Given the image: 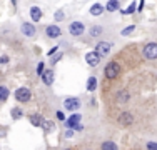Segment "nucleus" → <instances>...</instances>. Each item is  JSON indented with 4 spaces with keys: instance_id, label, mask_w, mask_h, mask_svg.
Here are the masks:
<instances>
[{
    "instance_id": "f257e3e1",
    "label": "nucleus",
    "mask_w": 157,
    "mask_h": 150,
    "mask_svg": "<svg viewBox=\"0 0 157 150\" xmlns=\"http://www.w3.org/2000/svg\"><path fill=\"white\" fill-rule=\"evenodd\" d=\"M119 72H121V69H119V65L115 62H109L105 65V69H104V75H105L107 78H115V77H119Z\"/></svg>"
},
{
    "instance_id": "f03ea898",
    "label": "nucleus",
    "mask_w": 157,
    "mask_h": 150,
    "mask_svg": "<svg viewBox=\"0 0 157 150\" xmlns=\"http://www.w3.org/2000/svg\"><path fill=\"white\" fill-rule=\"evenodd\" d=\"M142 54H144V57H145V58H149V60H155V58H157V43H155V42L147 43V45L144 47V50H142Z\"/></svg>"
},
{
    "instance_id": "7ed1b4c3",
    "label": "nucleus",
    "mask_w": 157,
    "mask_h": 150,
    "mask_svg": "<svg viewBox=\"0 0 157 150\" xmlns=\"http://www.w3.org/2000/svg\"><path fill=\"white\" fill-rule=\"evenodd\" d=\"M30 97H32V93L27 87H20V88L15 90V99L18 100V102H29Z\"/></svg>"
},
{
    "instance_id": "20e7f679",
    "label": "nucleus",
    "mask_w": 157,
    "mask_h": 150,
    "mask_svg": "<svg viewBox=\"0 0 157 150\" xmlns=\"http://www.w3.org/2000/svg\"><path fill=\"white\" fill-rule=\"evenodd\" d=\"M63 107H65V110H77L78 107H80V100L77 99V97H69V99L63 100Z\"/></svg>"
},
{
    "instance_id": "39448f33",
    "label": "nucleus",
    "mask_w": 157,
    "mask_h": 150,
    "mask_svg": "<svg viewBox=\"0 0 157 150\" xmlns=\"http://www.w3.org/2000/svg\"><path fill=\"white\" fill-rule=\"evenodd\" d=\"M117 120L122 127H129V125H132V122H134V115H132V112H122Z\"/></svg>"
},
{
    "instance_id": "423d86ee",
    "label": "nucleus",
    "mask_w": 157,
    "mask_h": 150,
    "mask_svg": "<svg viewBox=\"0 0 157 150\" xmlns=\"http://www.w3.org/2000/svg\"><path fill=\"white\" fill-rule=\"evenodd\" d=\"M69 32H70V35H74V37L82 35V33H84V24H82V22H72L70 27H69Z\"/></svg>"
},
{
    "instance_id": "0eeeda50",
    "label": "nucleus",
    "mask_w": 157,
    "mask_h": 150,
    "mask_svg": "<svg viewBox=\"0 0 157 150\" xmlns=\"http://www.w3.org/2000/svg\"><path fill=\"white\" fill-rule=\"evenodd\" d=\"M85 62H87L90 67H97L99 62H100V55L97 54V52H89V54L85 55Z\"/></svg>"
},
{
    "instance_id": "6e6552de",
    "label": "nucleus",
    "mask_w": 157,
    "mask_h": 150,
    "mask_svg": "<svg viewBox=\"0 0 157 150\" xmlns=\"http://www.w3.org/2000/svg\"><path fill=\"white\" fill-rule=\"evenodd\" d=\"M60 28L57 27V25H48V27L45 28V35L50 37V39H59L60 37Z\"/></svg>"
},
{
    "instance_id": "1a4fd4ad",
    "label": "nucleus",
    "mask_w": 157,
    "mask_h": 150,
    "mask_svg": "<svg viewBox=\"0 0 157 150\" xmlns=\"http://www.w3.org/2000/svg\"><path fill=\"white\" fill-rule=\"evenodd\" d=\"M95 52L99 55H107L110 52V43L109 42H99L95 47Z\"/></svg>"
},
{
    "instance_id": "9d476101",
    "label": "nucleus",
    "mask_w": 157,
    "mask_h": 150,
    "mask_svg": "<svg viewBox=\"0 0 157 150\" xmlns=\"http://www.w3.org/2000/svg\"><path fill=\"white\" fill-rule=\"evenodd\" d=\"M78 123H80V115H78V114H74L72 117H69L65 120V127H67V129H74L75 125H78Z\"/></svg>"
},
{
    "instance_id": "9b49d317",
    "label": "nucleus",
    "mask_w": 157,
    "mask_h": 150,
    "mask_svg": "<svg viewBox=\"0 0 157 150\" xmlns=\"http://www.w3.org/2000/svg\"><path fill=\"white\" fill-rule=\"evenodd\" d=\"M20 30H22V33H24L25 37H33L35 35V27H33L32 24H22Z\"/></svg>"
},
{
    "instance_id": "f8f14e48",
    "label": "nucleus",
    "mask_w": 157,
    "mask_h": 150,
    "mask_svg": "<svg viewBox=\"0 0 157 150\" xmlns=\"http://www.w3.org/2000/svg\"><path fill=\"white\" fill-rule=\"evenodd\" d=\"M29 118H30V123H32L33 127H42L44 122H45L44 117H42V115H39V114H32Z\"/></svg>"
},
{
    "instance_id": "ddd939ff",
    "label": "nucleus",
    "mask_w": 157,
    "mask_h": 150,
    "mask_svg": "<svg viewBox=\"0 0 157 150\" xmlns=\"http://www.w3.org/2000/svg\"><path fill=\"white\" fill-rule=\"evenodd\" d=\"M44 80V84L45 85H52V82H54V72L52 70H44V73L40 75Z\"/></svg>"
},
{
    "instance_id": "4468645a",
    "label": "nucleus",
    "mask_w": 157,
    "mask_h": 150,
    "mask_svg": "<svg viewBox=\"0 0 157 150\" xmlns=\"http://www.w3.org/2000/svg\"><path fill=\"white\" fill-rule=\"evenodd\" d=\"M30 17H32V20L33 22H39L40 18H42V10L39 9V7H30Z\"/></svg>"
},
{
    "instance_id": "2eb2a0df",
    "label": "nucleus",
    "mask_w": 157,
    "mask_h": 150,
    "mask_svg": "<svg viewBox=\"0 0 157 150\" xmlns=\"http://www.w3.org/2000/svg\"><path fill=\"white\" fill-rule=\"evenodd\" d=\"M129 99H130V95H129L127 90H121V92L117 93V102L119 103H127V102H129Z\"/></svg>"
},
{
    "instance_id": "dca6fc26",
    "label": "nucleus",
    "mask_w": 157,
    "mask_h": 150,
    "mask_svg": "<svg viewBox=\"0 0 157 150\" xmlns=\"http://www.w3.org/2000/svg\"><path fill=\"white\" fill-rule=\"evenodd\" d=\"M100 150H119V147L115 145V142L105 140V142H102V145H100Z\"/></svg>"
},
{
    "instance_id": "f3484780",
    "label": "nucleus",
    "mask_w": 157,
    "mask_h": 150,
    "mask_svg": "<svg viewBox=\"0 0 157 150\" xmlns=\"http://www.w3.org/2000/svg\"><path fill=\"white\" fill-rule=\"evenodd\" d=\"M105 9L109 10V12H115V10H119V0H109L105 5Z\"/></svg>"
},
{
    "instance_id": "a211bd4d",
    "label": "nucleus",
    "mask_w": 157,
    "mask_h": 150,
    "mask_svg": "<svg viewBox=\"0 0 157 150\" xmlns=\"http://www.w3.org/2000/svg\"><path fill=\"white\" fill-rule=\"evenodd\" d=\"M95 87H97V78L92 75V77H89V80H87V90L92 92V90H95Z\"/></svg>"
},
{
    "instance_id": "6ab92c4d",
    "label": "nucleus",
    "mask_w": 157,
    "mask_h": 150,
    "mask_svg": "<svg viewBox=\"0 0 157 150\" xmlns=\"http://www.w3.org/2000/svg\"><path fill=\"white\" fill-rule=\"evenodd\" d=\"M104 12V7L100 5V3H94V5L90 7V13L92 15H100Z\"/></svg>"
},
{
    "instance_id": "aec40b11",
    "label": "nucleus",
    "mask_w": 157,
    "mask_h": 150,
    "mask_svg": "<svg viewBox=\"0 0 157 150\" xmlns=\"http://www.w3.org/2000/svg\"><path fill=\"white\" fill-rule=\"evenodd\" d=\"M102 32H104V28L100 27V25H94V27H90V35H92V37L102 35Z\"/></svg>"
},
{
    "instance_id": "412c9836",
    "label": "nucleus",
    "mask_w": 157,
    "mask_h": 150,
    "mask_svg": "<svg viewBox=\"0 0 157 150\" xmlns=\"http://www.w3.org/2000/svg\"><path fill=\"white\" fill-rule=\"evenodd\" d=\"M9 93H10L9 88L2 85V87H0V102H5V100L9 99Z\"/></svg>"
},
{
    "instance_id": "4be33fe9",
    "label": "nucleus",
    "mask_w": 157,
    "mask_h": 150,
    "mask_svg": "<svg viewBox=\"0 0 157 150\" xmlns=\"http://www.w3.org/2000/svg\"><path fill=\"white\" fill-rule=\"evenodd\" d=\"M10 115H12V118H13V120H18V118L22 117V115H24V112H22L18 107H15V108H12V112H10Z\"/></svg>"
},
{
    "instance_id": "5701e85b",
    "label": "nucleus",
    "mask_w": 157,
    "mask_h": 150,
    "mask_svg": "<svg viewBox=\"0 0 157 150\" xmlns=\"http://www.w3.org/2000/svg\"><path fill=\"white\" fill-rule=\"evenodd\" d=\"M42 127H44V130H45V132L48 133V132H52V130L55 129V123H54V122H48V120H45Z\"/></svg>"
},
{
    "instance_id": "b1692460",
    "label": "nucleus",
    "mask_w": 157,
    "mask_h": 150,
    "mask_svg": "<svg viewBox=\"0 0 157 150\" xmlns=\"http://www.w3.org/2000/svg\"><path fill=\"white\" fill-rule=\"evenodd\" d=\"M134 30H136V25H129V27H125L124 30L121 32V35H124V37H127L129 33H132Z\"/></svg>"
},
{
    "instance_id": "393cba45",
    "label": "nucleus",
    "mask_w": 157,
    "mask_h": 150,
    "mask_svg": "<svg viewBox=\"0 0 157 150\" xmlns=\"http://www.w3.org/2000/svg\"><path fill=\"white\" fill-rule=\"evenodd\" d=\"M136 10H137V9H136V3L132 2V3H130V5L125 9V10H122V13H134Z\"/></svg>"
},
{
    "instance_id": "a878e982",
    "label": "nucleus",
    "mask_w": 157,
    "mask_h": 150,
    "mask_svg": "<svg viewBox=\"0 0 157 150\" xmlns=\"http://www.w3.org/2000/svg\"><path fill=\"white\" fill-rule=\"evenodd\" d=\"M145 147H147V150H157V144L155 142H147Z\"/></svg>"
},
{
    "instance_id": "bb28decb",
    "label": "nucleus",
    "mask_w": 157,
    "mask_h": 150,
    "mask_svg": "<svg viewBox=\"0 0 157 150\" xmlns=\"http://www.w3.org/2000/svg\"><path fill=\"white\" fill-rule=\"evenodd\" d=\"M44 73V62H39L37 65V75H42Z\"/></svg>"
},
{
    "instance_id": "cd10ccee",
    "label": "nucleus",
    "mask_w": 157,
    "mask_h": 150,
    "mask_svg": "<svg viewBox=\"0 0 157 150\" xmlns=\"http://www.w3.org/2000/svg\"><path fill=\"white\" fill-rule=\"evenodd\" d=\"M57 50H59V47H52L50 50L47 52V55H48V57H52V55H55V54H57Z\"/></svg>"
},
{
    "instance_id": "c85d7f7f",
    "label": "nucleus",
    "mask_w": 157,
    "mask_h": 150,
    "mask_svg": "<svg viewBox=\"0 0 157 150\" xmlns=\"http://www.w3.org/2000/svg\"><path fill=\"white\" fill-rule=\"evenodd\" d=\"M55 115H57V118H59V120H63V122H65V115H63V112H60V110H59Z\"/></svg>"
},
{
    "instance_id": "c756f323",
    "label": "nucleus",
    "mask_w": 157,
    "mask_h": 150,
    "mask_svg": "<svg viewBox=\"0 0 157 150\" xmlns=\"http://www.w3.org/2000/svg\"><path fill=\"white\" fill-rule=\"evenodd\" d=\"M74 130H75V132H82V130H84V125H82V123H78V125L74 127Z\"/></svg>"
},
{
    "instance_id": "7c9ffc66",
    "label": "nucleus",
    "mask_w": 157,
    "mask_h": 150,
    "mask_svg": "<svg viewBox=\"0 0 157 150\" xmlns=\"http://www.w3.org/2000/svg\"><path fill=\"white\" fill-rule=\"evenodd\" d=\"M55 18H57V20H60V18H63V12H62V10H59V12L55 13Z\"/></svg>"
},
{
    "instance_id": "2f4dec72",
    "label": "nucleus",
    "mask_w": 157,
    "mask_h": 150,
    "mask_svg": "<svg viewBox=\"0 0 157 150\" xmlns=\"http://www.w3.org/2000/svg\"><path fill=\"white\" fill-rule=\"evenodd\" d=\"M9 62V57H7V55H2V57H0V63H7Z\"/></svg>"
},
{
    "instance_id": "473e14b6",
    "label": "nucleus",
    "mask_w": 157,
    "mask_h": 150,
    "mask_svg": "<svg viewBox=\"0 0 157 150\" xmlns=\"http://www.w3.org/2000/svg\"><path fill=\"white\" fill-rule=\"evenodd\" d=\"M60 57H62V54H57V55H55L54 58H52V63H55V62H57V60H60Z\"/></svg>"
},
{
    "instance_id": "72a5a7b5",
    "label": "nucleus",
    "mask_w": 157,
    "mask_h": 150,
    "mask_svg": "<svg viewBox=\"0 0 157 150\" xmlns=\"http://www.w3.org/2000/svg\"><path fill=\"white\" fill-rule=\"evenodd\" d=\"M144 3H145V2H144V0H140V3H139V9H137V10H139V12H140V10H142V9H144Z\"/></svg>"
},
{
    "instance_id": "f704fd0d",
    "label": "nucleus",
    "mask_w": 157,
    "mask_h": 150,
    "mask_svg": "<svg viewBox=\"0 0 157 150\" xmlns=\"http://www.w3.org/2000/svg\"><path fill=\"white\" fill-rule=\"evenodd\" d=\"M72 133H74L72 130H67V132H65V137H72Z\"/></svg>"
},
{
    "instance_id": "c9c22d12",
    "label": "nucleus",
    "mask_w": 157,
    "mask_h": 150,
    "mask_svg": "<svg viewBox=\"0 0 157 150\" xmlns=\"http://www.w3.org/2000/svg\"><path fill=\"white\" fill-rule=\"evenodd\" d=\"M12 5H13V7L17 5V0H12Z\"/></svg>"
}]
</instances>
